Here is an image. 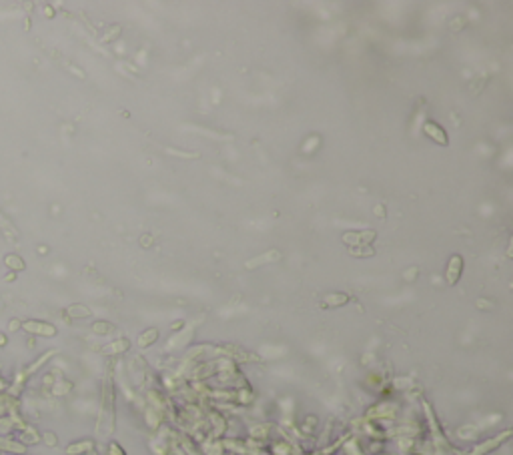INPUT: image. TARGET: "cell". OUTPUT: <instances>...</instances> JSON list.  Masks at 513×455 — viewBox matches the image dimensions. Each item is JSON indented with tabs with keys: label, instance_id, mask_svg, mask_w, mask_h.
Listing matches in <instances>:
<instances>
[{
	"label": "cell",
	"instance_id": "6da1fadb",
	"mask_svg": "<svg viewBox=\"0 0 513 455\" xmlns=\"http://www.w3.org/2000/svg\"><path fill=\"white\" fill-rule=\"evenodd\" d=\"M114 383L110 379V373L104 379L102 385V403H100V415H98V425L96 433L98 437H108L114 431Z\"/></svg>",
	"mask_w": 513,
	"mask_h": 455
},
{
	"label": "cell",
	"instance_id": "7a4b0ae2",
	"mask_svg": "<svg viewBox=\"0 0 513 455\" xmlns=\"http://www.w3.org/2000/svg\"><path fill=\"white\" fill-rule=\"evenodd\" d=\"M22 331H26L28 335H34V337H54L58 331L52 323H46V321H38V319H26L22 321Z\"/></svg>",
	"mask_w": 513,
	"mask_h": 455
},
{
	"label": "cell",
	"instance_id": "3957f363",
	"mask_svg": "<svg viewBox=\"0 0 513 455\" xmlns=\"http://www.w3.org/2000/svg\"><path fill=\"white\" fill-rule=\"evenodd\" d=\"M0 451L8 455H26V447L16 437H6V435H0Z\"/></svg>",
	"mask_w": 513,
	"mask_h": 455
},
{
	"label": "cell",
	"instance_id": "277c9868",
	"mask_svg": "<svg viewBox=\"0 0 513 455\" xmlns=\"http://www.w3.org/2000/svg\"><path fill=\"white\" fill-rule=\"evenodd\" d=\"M423 132H425L429 138H433L435 142H439L441 146H447V144H449V138H447L445 130H443L437 122H433V120H427V122L423 124Z\"/></svg>",
	"mask_w": 513,
	"mask_h": 455
},
{
	"label": "cell",
	"instance_id": "5b68a950",
	"mask_svg": "<svg viewBox=\"0 0 513 455\" xmlns=\"http://www.w3.org/2000/svg\"><path fill=\"white\" fill-rule=\"evenodd\" d=\"M461 271H463V259H461V255H453L449 265H447V273H445L447 283L455 285L459 281V277H461Z\"/></svg>",
	"mask_w": 513,
	"mask_h": 455
},
{
	"label": "cell",
	"instance_id": "8992f818",
	"mask_svg": "<svg viewBox=\"0 0 513 455\" xmlns=\"http://www.w3.org/2000/svg\"><path fill=\"white\" fill-rule=\"evenodd\" d=\"M511 435V431H505V433H501V435H497V437H493V439H489V441H485L483 445H477L469 455H487L489 451H493L495 447H499L507 437Z\"/></svg>",
	"mask_w": 513,
	"mask_h": 455
},
{
	"label": "cell",
	"instance_id": "52a82bcc",
	"mask_svg": "<svg viewBox=\"0 0 513 455\" xmlns=\"http://www.w3.org/2000/svg\"><path fill=\"white\" fill-rule=\"evenodd\" d=\"M18 437V441L24 445V447H28V445H36V443H40V433L34 429V427H30V425H24L22 429H18V433H16Z\"/></svg>",
	"mask_w": 513,
	"mask_h": 455
},
{
	"label": "cell",
	"instance_id": "ba28073f",
	"mask_svg": "<svg viewBox=\"0 0 513 455\" xmlns=\"http://www.w3.org/2000/svg\"><path fill=\"white\" fill-rule=\"evenodd\" d=\"M90 451H94V441H92V439L74 441V443H70V445L64 449L66 455H86V453H90Z\"/></svg>",
	"mask_w": 513,
	"mask_h": 455
},
{
	"label": "cell",
	"instance_id": "9c48e42d",
	"mask_svg": "<svg viewBox=\"0 0 513 455\" xmlns=\"http://www.w3.org/2000/svg\"><path fill=\"white\" fill-rule=\"evenodd\" d=\"M54 353H56V351H46V353H42V355H40V357H38V359H36L32 365H28L26 369H22L20 377L26 381V379H28L30 375H34V373H36V371H38V369H40V367H42V365H44V363H46V361H48V359H50Z\"/></svg>",
	"mask_w": 513,
	"mask_h": 455
},
{
	"label": "cell",
	"instance_id": "30bf717a",
	"mask_svg": "<svg viewBox=\"0 0 513 455\" xmlns=\"http://www.w3.org/2000/svg\"><path fill=\"white\" fill-rule=\"evenodd\" d=\"M4 265H6L12 273H20V271H24V269H26L24 259H22L20 255H16V253H8V255L4 257Z\"/></svg>",
	"mask_w": 513,
	"mask_h": 455
},
{
	"label": "cell",
	"instance_id": "8fae6325",
	"mask_svg": "<svg viewBox=\"0 0 513 455\" xmlns=\"http://www.w3.org/2000/svg\"><path fill=\"white\" fill-rule=\"evenodd\" d=\"M375 239V231H363V233H347L345 235V243H353V245H361V243H369Z\"/></svg>",
	"mask_w": 513,
	"mask_h": 455
},
{
	"label": "cell",
	"instance_id": "7c38bea8",
	"mask_svg": "<svg viewBox=\"0 0 513 455\" xmlns=\"http://www.w3.org/2000/svg\"><path fill=\"white\" fill-rule=\"evenodd\" d=\"M345 303H349V295H345V293H329L321 301V307H341Z\"/></svg>",
	"mask_w": 513,
	"mask_h": 455
},
{
	"label": "cell",
	"instance_id": "4fadbf2b",
	"mask_svg": "<svg viewBox=\"0 0 513 455\" xmlns=\"http://www.w3.org/2000/svg\"><path fill=\"white\" fill-rule=\"evenodd\" d=\"M126 349H128V341H126V339H118V341L106 345V347L102 349V353H104V355H118V353H124Z\"/></svg>",
	"mask_w": 513,
	"mask_h": 455
},
{
	"label": "cell",
	"instance_id": "5bb4252c",
	"mask_svg": "<svg viewBox=\"0 0 513 455\" xmlns=\"http://www.w3.org/2000/svg\"><path fill=\"white\" fill-rule=\"evenodd\" d=\"M158 339V329H148V331H144L140 337H138V347H150L154 341Z\"/></svg>",
	"mask_w": 513,
	"mask_h": 455
},
{
	"label": "cell",
	"instance_id": "9a60e30c",
	"mask_svg": "<svg viewBox=\"0 0 513 455\" xmlns=\"http://www.w3.org/2000/svg\"><path fill=\"white\" fill-rule=\"evenodd\" d=\"M66 313H68V317H74V319H84V317H90V315H92L90 309L84 307V305H70V307L66 309Z\"/></svg>",
	"mask_w": 513,
	"mask_h": 455
},
{
	"label": "cell",
	"instance_id": "2e32d148",
	"mask_svg": "<svg viewBox=\"0 0 513 455\" xmlns=\"http://www.w3.org/2000/svg\"><path fill=\"white\" fill-rule=\"evenodd\" d=\"M0 231H2L6 237H10L12 241H16V237H18V231L14 229V224H12L2 212H0Z\"/></svg>",
	"mask_w": 513,
	"mask_h": 455
},
{
	"label": "cell",
	"instance_id": "e0dca14e",
	"mask_svg": "<svg viewBox=\"0 0 513 455\" xmlns=\"http://www.w3.org/2000/svg\"><path fill=\"white\" fill-rule=\"evenodd\" d=\"M92 331L98 333V335H106V333L114 331V327H112L110 323H106V321H96V323L92 325Z\"/></svg>",
	"mask_w": 513,
	"mask_h": 455
},
{
	"label": "cell",
	"instance_id": "ac0fdd59",
	"mask_svg": "<svg viewBox=\"0 0 513 455\" xmlns=\"http://www.w3.org/2000/svg\"><path fill=\"white\" fill-rule=\"evenodd\" d=\"M40 441H44V445H48V447H56L58 437H56L52 431H44V433L40 435Z\"/></svg>",
	"mask_w": 513,
	"mask_h": 455
},
{
	"label": "cell",
	"instance_id": "d6986e66",
	"mask_svg": "<svg viewBox=\"0 0 513 455\" xmlns=\"http://www.w3.org/2000/svg\"><path fill=\"white\" fill-rule=\"evenodd\" d=\"M108 455H124V449L116 443V441H112V443H108Z\"/></svg>",
	"mask_w": 513,
	"mask_h": 455
},
{
	"label": "cell",
	"instance_id": "ffe728a7",
	"mask_svg": "<svg viewBox=\"0 0 513 455\" xmlns=\"http://www.w3.org/2000/svg\"><path fill=\"white\" fill-rule=\"evenodd\" d=\"M273 257H279V253H269V255H265V257H261V259H254V261H248V263H246V265H248V267H252V265H254V263H256V265H259V263H263V261H267V259H273Z\"/></svg>",
	"mask_w": 513,
	"mask_h": 455
},
{
	"label": "cell",
	"instance_id": "44dd1931",
	"mask_svg": "<svg viewBox=\"0 0 513 455\" xmlns=\"http://www.w3.org/2000/svg\"><path fill=\"white\" fill-rule=\"evenodd\" d=\"M22 327V321L20 319H10V323H8V331H18Z\"/></svg>",
	"mask_w": 513,
	"mask_h": 455
},
{
	"label": "cell",
	"instance_id": "7402d4cb",
	"mask_svg": "<svg viewBox=\"0 0 513 455\" xmlns=\"http://www.w3.org/2000/svg\"><path fill=\"white\" fill-rule=\"evenodd\" d=\"M14 279H16V275H14V273H8V275H6V281H14Z\"/></svg>",
	"mask_w": 513,
	"mask_h": 455
},
{
	"label": "cell",
	"instance_id": "603a6c76",
	"mask_svg": "<svg viewBox=\"0 0 513 455\" xmlns=\"http://www.w3.org/2000/svg\"><path fill=\"white\" fill-rule=\"evenodd\" d=\"M86 455H96V451H90V453H86Z\"/></svg>",
	"mask_w": 513,
	"mask_h": 455
},
{
	"label": "cell",
	"instance_id": "cb8c5ba5",
	"mask_svg": "<svg viewBox=\"0 0 513 455\" xmlns=\"http://www.w3.org/2000/svg\"><path fill=\"white\" fill-rule=\"evenodd\" d=\"M0 455H4V453H2V451H0Z\"/></svg>",
	"mask_w": 513,
	"mask_h": 455
}]
</instances>
